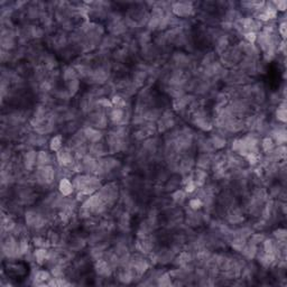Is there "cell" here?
<instances>
[{"instance_id":"obj_10","label":"cell","mask_w":287,"mask_h":287,"mask_svg":"<svg viewBox=\"0 0 287 287\" xmlns=\"http://www.w3.org/2000/svg\"><path fill=\"white\" fill-rule=\"evenodd\" d=\"M173 199L175 200L178 203H182L184 200H185V193L183 191H176L174 194H173Z\"/></svg>"},{"instance_id":"obj_13","label":"cell","mask_w":287,"mask_h":287,"mask_svg":"<svg viewBox=\"0 0 287 287\" xmlns=\"http://www.w3.org/2000/svg\"><path fill=\"white\" fill-rule=\"evenodd\" d=\"M19 250L22 252V255L28 252V241H27L26 239L20 240V242H19Z\"/></svg>"},{"instance_id":"obj_12","label":"cell","mask_w":287,"mask_h":287,"mask_svg":"<svg viewBox=\"0 0 287 287\" xmlns=\"http://www.w3.org/2000/svg\"><path fill=\"white\" fill-rule=\"evenodd\" d=\"M273 147H274V142H273V140H271L270 138H266V139H264L263 148L266 150V151H270V150L273 149Z\"/></svg>"},{"instance_id":"obj_5","label":"cell","mask_w":287,"mask_h":287,"mask_svg":"<svg viewBox=\"0 0 287 287\" xmlns=\"http://www.w3.org/2000/svg\"><path fill=\"white\" fill-rule=\"evenodd\" d=\"M37 161V154L35 151H28L24 157V164L26 168L32 169Z\"/></svg>"},{"instance_id":"obj_1","label":"cell","mask_w":287,"mask_h":287,"mask_svg":"<svg viewBox=\"0 0 287 287\" xmlns=\"http://www.w3.org/2000/svg\"><path fill=\"white\" fill-rule=\"evenodd\" d=\"M193 10L192 3H177L173 6V13L178 17H186L191 15Z\"/></svg>"},{"instance_id":"obj_11","label":"cell","mask_w":287,"mask_h":287,"mask_svg":"<svg viewBox=\"0 0 287 287\" xmlns=\"http://www.w3.org/2000/svg\"><path fill=\"white\" fill-rule=\"evenodd\" d=\"M212 144L214 145L215 148H222L223 146L225 145V140L223 139V138L219 137V136H217V137H214L212 139Z\"/></svg>"},{"instance_id":"obj_14","label":"cell","mask_w":287,"mask_h":287,"mask_svg":"<svg viewBox=\"0 0 287 287\" xmlns=\"http://www.w3.org/2000/svg\"><path fill=\"white\" fill-rule=\"evenodd\" d=\"M190 207L192 208L193 210L200 209V208L202 207V201L200 199H197V197H195V199H192L190 201Z\"/></svg>"},{"instance_id":"obj_17","label":"cell","mask_w":287,"mask_h":287,"mask_svg":"<svg viewBox=\"0 0 287 287\" xmlns=\"http://www.w3.org/2000/svg\"><path fill=\"white\" fill-rule=\"evenodd\" d=\"M278 32H279V34H280V35L283 36V38L286 37V23L283 22L282 24L279 25V27H278Z\"/></svg>"},{"instance_id":"obj_4","label":"cell","mask_w":287,"mask_h":287,"mask_svg":"<svg viewBox=\"0 0 287 287\" xmlns=\"http://www.w3.org/2000/svg\"><path fill=\"white\" fill-rule=\"evenodd\" d=\"M59 191H61V193H62L63 195L69 196L73 192L74 186H73V184L70 182V181L67 180V178H63V180H61V182H59Z\"/></svg>"},{"instance_id":"obj_19","label":"cell","mask_w":287,"mask_h":287,"mask_svg":"<svg viewBox=\"0 0 287 287\" xmlns=\"http://www.w3.org/2000/svg\"><path fill=\"white\" fill-rule=\"evenodd\" d=\"M275 5H277V8L278 10H285V7H286V1H280V3H275Z\"/></svg>"},{"instance_id":"obj_15","label":"cell","mask_w":287,"mask_h":287,"mask_svg":"<svg viewBox=\"0 0 287 287\" xmlns=\"http://www.w3.org/2000/svg\"><path fill=\"white\" fill-rule=\"evenodd\" d=\"M244 38L248 40V43H254L257 39V35L255 32H247L244 34Z\"/></svg>"},{"instance_id":"obj_9","label":"cell","mask_w":287,"mask_h":287,"mask_svg":"<svg viewBox=\"0 0 287 287\" xmlns=\"http://www.w3.org/2000/svg\"><path fill=\"white\" fill-rule=\"evenodd\" d=\"M35 279H37L39 282H44V280H49L51 277H49V274L47 271L39 270V271H37V274H36V276H35Z\"/></svg>"},{"instance_id":"obj_3","label":"cell","mask_w":287,"mask_h":287,"mask_svg":"<svg viewBox=\"0 0 287 287\" xmlns=\"http://www.w3.org/2000/svg\"><path fill=\"white\" fill-rule=\"evenodd\" d=\"M84 136H85V139H89L91 142H98L100 139H101V131H99V130H97V129L92 128V127H90V128H86L85 130H84Z\"/></svg>"},{"instance_id":"obj_7","label":"cell","mask_w":287,"mask_h":287,"mask_svg":"<svg viewBox=\"0 0 287 287\" xmlns=\"http://www.w3.org/2000/svg\"><path fill=\"white\" fill-rule=\"evenodd\" d=\"M47 257V250L45 248H38L35 251V258L38 264H43Z\"/></svg>"},{"instance_id":"obj_16","label":"cell","mask_w":287,"mask_h":287,"mask_svg":"<svg viewBox=\"0 0 287 287\" xmlns=\"http://www.w3.org/2000/svg\"><path fill=\"white\" fill-rule=\"evenodd\" d=\"M277 118L280 121H283V122H285V120H286V110H285V108L282 107L277 110Z\"/></svg>"},{"instance_id":"obj_8","label":"cell","mask_w":287,"mask_h":287,"mask_svg":"<svg viewBox=\"0 0 287 287\" xmlns=\"http://www.w3.org/2000/svg\"><path fill=\"white\" fill-rule=\"evenodd\" d=\"M49 147H51V150H53V151H57V150L61 149V148H62V137H61V136L54 137L53 139L51 140Z\"/></svg>"},{"instance_id":"obj_18","label":"cell","mask_w":287,"mask_h":287,"mask_svg":"<svg viewBox=\"0 0 287 287\" xmlns=\"http://www.w3.org/2000/svg\"><path fill=\"white\" fill-rule=\"evenodd\" d=\"M286 231L285 230H283V229H280V230H277V231H275V236L278 238V240H280V239H283L284 240L285 239V236H286V233H285Z\"/></svg>"},{"instance_id":"obj_2","label":"cell","mask_w":287,"mask_h":287,"mask_svg":"<svg viewBox=\"0 0 287 287\" xmlns=\"http://www.w3.org/2000/svg\"><path fill=\"white\" fill-rule=\"evenodd\" d=\"M72 154L69 149H61L57 153V161H59V165L67 166L72 163Z\"/></svg>"},{"instance_id":"obj_6","label":"cell","mask_w":287,"mask_h":287,"mask_svg":"<svg viewBox=\"0 0 287 287\" xmlns=\"http://www.w3.org/2000/svg\"><path fill=\"white\" fill-rule=\"evenodd\" d=\"M49 161H51V156H49V153H46V151H39V153L37 154V161H36V164L39 165L40 167L47 166L49 164Z\"/></svg>"}]
</instances>
